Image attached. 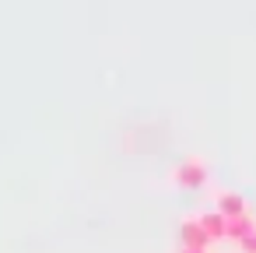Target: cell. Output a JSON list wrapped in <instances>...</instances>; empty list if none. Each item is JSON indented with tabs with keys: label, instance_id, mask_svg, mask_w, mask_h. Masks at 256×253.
<instances>
[{
	"label": "cell",
	"instance_id": "obj_7",
	"mask_svg": "<svg viewBox=\"0 0 256 253\" xmlns=\"http://www.w3.org/2000/svg\"><path fill=\"white\" fill-rule=\"evenodd\" d=\"M179 253H207V249H190V246H182Z\"/></svg>",
	"mask_w": 256,
	"mask_h": 253
},
{
	"label": "cell",
	"instance_id": "obj_1",
	"mask_svg": "<svg viewBox=\"0 0 256 253\" xmlns=\"http://www.w3.org/2000/svg\"><path fill=\"white\" fill-rule=\"evenodd\" d=\"M176 186H182V190H196V186H204L207 183V162L204 158H182L179 165H176Z\"/></svg>",
	"mask_w": 256,
	"mask_h": 253
},
{
	"label": "cell",
	"instance_id": "obj_4",
	"mask_svg": "<svg viewBox=\"0 0 256 253\" xmlns=\"http://www.w3.org/2000/svg\"><path fill=\"white\" fill-rule=\"evenodd\" d=\"M200 225H204V232L210 239H228V218L221 211H204L200 214Z\"/></svg>",
	"mask_w": 256,
	"mask_h": 253
},
{
	"label": "cell",
	"instance_id": "obj_3",
	"mask_svg": "<svg viewBox=\"0 0 256 253\" xmlns=\"http://www.w3.org/2000/svg\"><path fill=\"white\" fill-rule=\"evenodd\" d=\"M214 211H221L224 218L249 214V211H246V197H242V193H235V190H221V193L214 197Z\"/></svg>",
	"mask_w": 256,
	"mask_h": 253
},
{
	"label": "cell",
	"instance_id": "obj_2",
	"mask_svg": "<svg viewBox=\"0 0 256 253\" xmlns=\"http://www.w3.org/2000/svg\"><path fill=\"white\" fill-rule=\"evenodd\" d=\"M179 239H182V246H190V249H207V246H210V235L204 232L200 218H186V221L179 225Z\"/></svg>",
	"mask_w": 256,
	"mask_h": 253
},
{
	"label": "cell",
	"instance_id": "obj_5",
	"mask_svg": "<svg viewBox=\"0 0 256 253\" xmlns=\"http://www.w3.org/2000/svg\"><path fill=\"white\" fill-rule=\"evenodd\" d=\"M256 232V221L249 218V214H238V218H228V239H235V242H242L246 235H252Z\"/></svg>",
	"mask_w": 256,
	"mask_h": 253
},
{
	"label": "cell",
	"instance_id": "obj_6",
	"mask_svg": "<svg viewBox=\"0 0 256 253\" xmlns=\"http://www.w3.org/2000/svg\"><path fill=\"white\" fill-rule=\"evenodd\" d=\"M238 246H242V253H256V232H252V235H246Z\"/></svg>",
	"mask_w": 256,
	"mask_h": 253
}]
</instances>
